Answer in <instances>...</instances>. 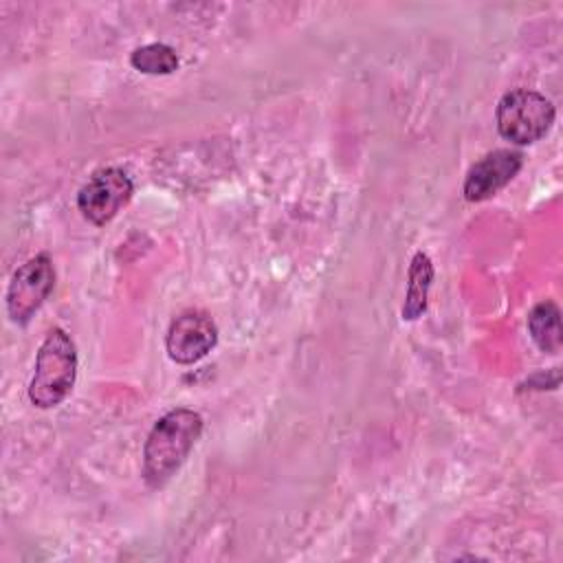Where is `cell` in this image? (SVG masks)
Segmentation results:
<instances>
[{"mask_svg": "<svg viewBox=\"0 0 563 563\" xmlns=\"http://www.w3.org/2000/svg\"><path fill=\"white\" fill-rule=\"evenodd\" d=\"M554 106L537 90L517 88L506 92L497 103V130L515 145H530L548 134L554 123Z\"/></svg>", "mask_w": 563, "mask_h": 563, "instance_id": "3957f363", "label": "cell"}, {"mask_svg": "<svg viewBox=\"0 0 563 563\" xmlns=\"http://www.w3.org/2000/svg\"><path fill=\"white\" fill-rule=\"evenodd\" d=\"M431 282H433V264L427 253L418 251L411 257L409 273H407V295H405V303H402L405 321H416L424 314Z\"/></svg>", "mask_w": 563, "mask_h": 563, "instance_id": "ba28073f", "label": "cell"}, {"mask_svg": "<svg viewBox=\"0 0 563 563\" xmlns=\"http://www.w3.org/2000/svg\"><path fill=\"white\" fill-rule=\"evenodd\" d=\"M132 194L134 185L123 169L103 167L81 185L77 194V207L88 222L101 227L130 202Z\"/></svg>", "mask_w": 563, "mask_h": 563, "instance_id": "5b68a950", "label": "cell"}, {"mask_svg": "<svg viewBox=\"0 0 563 563\" xmlns=\"http://www.w3.org/2000/svg\"><path fill=\"white\" fill-rule=\"evenodd\" d=\"M202 433V416L194 409H172L152 427L143 446V477L152 488L169 482L185 464Z\"/></svg>", "mask_w": 563, "mask_h": 563, "instance_id": "6da1fadb", "label": "cell"}, {"mask_svg": "<svg viewBox=\"0 0 563 563\" xmlns=\"http://www.w3.org/2000/svg\"><path fill=\"white\" fill-rule=\"evenodd\" d=\"M55 286V268L48 253L26 260L11 277L7 288V312L18 325L31 321Z\"/></svg>", "mask_w": 563, "mask_h": 563, "instance_id": "277c9868", "label": "cell"}, {"mask_svg": "<svg viewBox=\"0 0 563 563\" xmlns=\"http://www.w3.org/2000/svg\"><path fill=\"white\" fill-rule=\"evenodd\" d=\"M523 156L515 150H493L466 172L462 194L468 202H482L504 189L521 169Z\"/></svg>", "mask_w": 563, "mask_h": 563, "instance_id": "52a82bcc", "label": "cell"}, {"mask_svg": "<svg viewBox=\"0 0 563 563\" xmlns=\"http://www.w3.org/2000/svg\"><path fill=\"white\" fill-rule=\"evenodd\" d=\"M528 332L537 347L545 354H556L563 345L561 310L554 301H539L528 314Z\"/></svg>", "mask_w": 563, "mask_h": 563, "instance_id": "9c48e42d", "label": "cell"}, {"mask_svg": "<svg viewBox=\"0 0 563 563\" xmlns=\"http://www.w3.org/2000/svg\"><path fill=\"white\" fill-rule=\"evenodd\" d=\"M77 378V350L70 334L53 328L42 341L33 376L29 383V400L40 409L57 407L73 389Z\"/></svg>", "mask_w": 563, "mask_h": 563, "instance_id": "7a4b0ae2", "label": "cell"}, {"mask_svg": "<svg viewBox=\"0 0 563 563\" xmlns=\"http://www.w3.org/2000/svg\"><path fill=\"white\" fill-rule=\"evenodd\" d=\"M218 343V328L207 312L185 310L178 314L165 336L167 356L174 363L191 365L207 356Z\"/></svg>", "mask_w": 563, "mask_h": 563, "instance_id": "8992f818", "label": "cell"}, {"mask_svg": "<svg viewBox=\"0 0 563 563\" xmlns=\"http://www.w3.org/2000/svg\"><path fill=\"white\" fill-rule=\"evenodd\" d=\"M130 64L145 75H172L178 68V55L172 46L154 42L139 46L130 55Z\"/></svg>", "mask_w": 563, "mask_h": 563, "instance_id": "30bf717a", "label": "cell"}]
</instances>
